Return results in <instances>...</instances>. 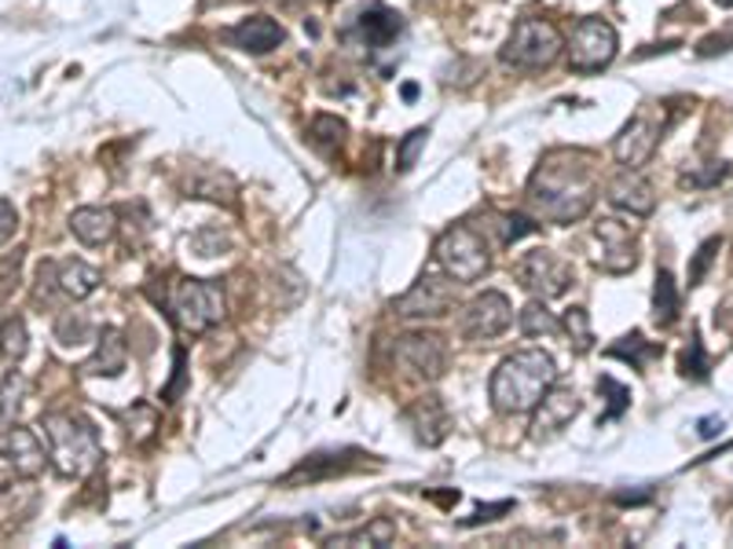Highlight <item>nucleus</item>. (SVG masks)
<instances>
[{"label": "nucleus", "instance_id": "obj_1", "mask_svg": "<svg viewBox=\"0 0 733 549\" xmlns=\"http://www.w3.org/2000/svg\"><path fill=\"white\" fill-rule=\"evenodd\" d=\"M598 202L595 155L573 147L546 150L528 180V205L551 224H576Z\"/></svg>", "mask_w": 733, "mask_h": 549}, {"label": "nucleus", "instance_id": "obj_2", "mask_svg": "<svg viewBox=\"0 0 733 549\" xmlns=\"http://www.w3.org/2000/svg\"><path fill=\"white\" fill-rule=\"evenodd\" d=\"M554 381H557L554 356L543 352V348H525V352L506 356L495 367L488 392H492V407L499 414L514 418V414H532L543 395L551 392Z\"/></svg>", "mask_w": 733, "mask_h": 549}, {"label": "nucleus", "instance_id": "obj_3", "mask_svg": "<svg viewBox=\"0 0 733 549\" xmlns=\"http://www.w3.org/2000/svg\"><path fill=\"white\" fill-rule=\"evenodd\" d=\"M44 436H49V462L55 473L81 481L100 465V436L88 418L81 414H49L44 418Z\"/></svg>", "mask_w": 733, "mask_h": 549}, {"label": "nucleus", "instance_id": "obj_4", "mask_svg": "<svg viewBox=\"0 0 733 549\" xmlns=\"http://www.w3.org/2000/svg\"><path fill=\"white\" fill-rule=\"evenodd\" d=\"M224 312H228L224 286L213 283V278H180V283L172 286L169 315L184 334H195V337L209 334L213 326L224 323Z\"/></svg>", "mask_w": 733, "mask_h": 549}, {"label": "nucleus", "instance_id": "obj_5", "mask_svg": "<svg viewBox=\"0 0 733 549\" xmlns=\"http://www.w3.org/2000/svg\"><path fill=\"white\" fill-rule=\"evenodd\" d=\"M562 52L565 38L551 19H521L499 49V63L506 70H546Z\"/></svg>", "mask_w": 733, "mask_h": 549}, {"label": "nucleus", "instance_id": "obj_6", "mask_svg": "<svg viewBox=\"0 0 733 549\" xmlns=\"http://www.w3.org/2000/svg\"><path fill=\"white\" fill-rule=\"evenodd\" d=\"M433 256L437 267L455 283H477V278L488 275L492 267V253H488V242L481 239V231H473L470 224H455L448 231H440V239L433 242Z\"/></svg>", "mask_w": 733, "mask_h": 549}, {"label": "nucleus", "instance_id": "obj_7", "mask_svg": "<svg viewBox=\"0 0 733 549\" xmlns=\"http://www.w3.org/2000/svg\"><path fill=\"white\" fill-rule=\"evenodd\" d=\"M565 52L573 74H601L616 60V52H620V38H616V30L605 19L590 15L576 22L573 38L565 41Z\"/></svg>", "mask_w": 733, "mask_h": 549}, {"label": "nucleus", "instance_id": "obj_8", "mask_svg": "<svg viewBox=\"0 0 733 549\" xmlns=\"http://www.w3.org/2000/svg\"><path fill=\"white\" fill-rule=\"evenodd\" d=\"M664 133H668L664 110H660L657 103H646V107L620 128V136L612 139L616 161H620L624 169H642L646 161L657 155V147H660V139H664Z\"/></svg>", "mask_w": 733, "mask_h": 549}, {"label": "nucleus", "instance_id": "obj_9", "mask_svg": "<svg viewBox=\"0 0 733 549\" xmlns=\"http://www.w3.org/2000/svg\"><path fill=\"white\" fill-rule=\"evenodd\" d=\"M517 278L528 294H535L540 300H554L568 294V286L576 283V272H573V264H568L565 256H557L554 250H532L521 256Z\"/></svg>", "mask_w": 733, "mask_h": 549}, {"label": "nucleus", "instance_id": "obj_10", "mask_svg": "<svg viewBox=\"0 0 733 549\" xmlns=\"http://www.w3.org/2000/svg\"><path fill=\"white\" fill-rule=\"evenodd\" d=\"M455 286H459L455 278L426 272V275H418V283L407 289L404 297L392 300V312H397L400 319H440V315H448L455 308Z\"/></svg>", "mask_w": 733, "mask_h": 549}, {"label": "nucleus", "instance_id": "obj_11", "mask_svg": "<svg viewBox=\"0 0 733 549\" xmlns=\"http://www.w3.org/2000/svg\"><path fill=\"white\" fill-rule=\"evenodd\" d=\"M595 242H598V253H595V264L601 267L605 275H627L638 267V239L635 231L620 224V220L605 217L595 224Z\"/></svg>", "mask_w": 733, "mask_h": 549}, {"label": "nucleus", "instance_id": "obj_12", "mask_svg": "<svg viewBox=\"0 0 733 549\" xmlns=\"http://www.w3.org/2000/svg\"><path fill=\"white\" fill-rule=\"evenodd\" d=\"M510 323H514V305H510V297L499 294V289L477 294L467 305V312H462V334H467L470 341H492Z\"/></svg>", "mask_w": 733, "mask_h": 549}, {"label": "nucleus", "instance_id": "obj_13", "mask_svg": "<svg viewBox=\"0 0 733 549\" xmlns=\"http://www.w3.org/2000/svg\"><path fill=\"white\" fill-rule=\"evenodd\" d=\"M397 359L422 381H440L448 370V345L440 334H404L397 341Z\"/></svg>", "mask_w": 733, "mask_h": 549}, {"label": "nucleus", "instance_id": "obj_14", "mask_svg": "<svg viewBox=\"0 0 733 549\" xmlns=\"http://www.w3.org/2000/svg\"><path fill=\"white\" fill-rule=\"evenodd\" d=\"M404 425L422 447H440L451 436V411L437 392L418 395V400L404 411Z\"/></svg>", "mask_w": 733, "mask_h": 549}, {"label": "nucleus", "instance_id": "obj_15", "mask_svg": "<svg viewBox=\"0 0 733 549\" xmlns=\"http://www.w3.org/2000/svg\"><path fill=\"white\" fill-rule=\"evenodd\" d=\"M584 411V403H579V395L573 389H565V384H551V392L543 395L540 407H535V418H532V436L535 440H551L557 432H565L573 425V418Z\"/></svg>", "mask_w": 733, "mask_h": 549}, {"label": "nucleus", "instance_id": "obj_16", "mask_svg": "<svg viewBox=\"0 0 733 549\" xmlns=\"http://www.w3.org/2000/svg\"><path fill=\"white\" fill-rule=\"evenodd\" d=\"M0 458L19 476H38L44 469V462H49V454H44V447L30 429L11 425V429H0Z\"/></svg>", "mask_w": 733, "mask_h": 549}, {"label": "nucleus", "instance_id": "obj_17", "mask_svg": "<svg viewBox=\"0 0 733 549\" xmlns=\"http://www.w3.org/2000/svg\"><path fill=\"white\" fill-rule=\"evenodd\" d=\"M228 41L235 44L239 52H250V55H268L272 49L286 41V30L279 27L272 15H250L242 19L239 27L228 30Z\"/></svg>", "mask_w": 733, "mask_h": 549}, {"label": "nucleus", "instance_id": "obj_18", "mask_svg": "<svg viewBox=\"0 0 733 549\" xmlns=\"http://www.w3.org/2000/svg\"><path fill=\"white\" fill-rule=\"evenodd\" d=\"M125 363H129V345H125V334L107 326V330L96 337V352L85 359V367L81 370H85L88 378H118V373L125 370Z\"/></svg>", "mask_w": 733, "mask_h": 549}, {"label": "nucleus", "instance_id": "obj_19", "mask_svg": "<svg viewBox=\"0 0 733 549\" xmlns=\"http://www.w3.org/2000/svg\"><path fill=\"white\" fill-rule=\"evenodd\" d=\"M356 33L364 38L367 49H389V44L404 33V19L386 4H370V8L359 11Z\"/></svg>", "mask_w": 733, "mask_h": 549}, {"label": "nucleus", "instance_id": "obj_20", "mask_svg": "<svg viewBox=\"0 0 733 549\" xmlns=\"http://www.w3.org/2000/svg\"><path fill=\"white\" fill-rule=\"evenodd\" d=\"M609 202L631 217H649L657 209V194H653V183L635 177V169H627L624 177H616L609 183Z\"/></svg>", "mask_w": 733, "mask_h": 549}, {"label": "nucleus", "instance_id": "obj_21", "mask_svg": "<svg viewBox=\"0 0 733 549\" xmlns=\"http://www.w3.org/2000/svg\"><path fill=\"white\" fill-rule=\"evenodd\" d=\"M70 231L85 245H107L114 239V231H118V213L103 205H81L70 213Z\"/></svg>", "mask_w": 733, "mask_h": 549}, {"label": "nucleus", "instance_id": "obj_22", "mask_svg": "<svg viewBox=\"0 0 733 549\" xmlns=\"http://www.w3.org/2000/svg\"><path fill=\"white\" fill-rule=\"evenodd\" d=\"M353 458H359L356 451H342V454H312L301 465H294L279 487H301V484H316L323 476H334V473H348L353 469Z\"/></svg>", "mask_w": 733, "mask_h": 549}, {"label": "nucleus", "instance_id": "obj_23", "mask_svg": "<svg viewBox=\"0 0 733 549\" xmlns=\"http://www.w3.org/2000/svg\"><path fill=\"white\" fill-rule=\"evenodd\" d=\"M100 283H103L100 267H92V264H85V261H63V264H55V289H60V294H66L70 300L92 297V294L100 289Z\"/></svg>", "mask_w": 733, "mask_h": 549}, {"label": "nucleus", "instance_id": "obj_24", "mask_svg": "<svg viewBox=\"0 0 733 549\" xmlns=\"http://www.w3.org/2000/svg\"><path fill=\"white\" fill-rule=\"evenodd\" d=\"M664 348L660 345H653V341H646L642 334H627V337H620L612 348H605V356H612V359H624V363H631L635 370H646L649 367V359H657Z\"/></svg>", "mask_w": 733, "mask_h": 549}, {"label": "nucleus", "instance_id": "obj_25", "mask_svg": "<svg viewBox=\"0 0 733 549\" xmlns=\"http://www.w3.org/2000/svg\"><path fill=\"white\" fill-rule=\"evenodd\" d=\"M679 286H674V278L668 267H660L657 272V286H653V319L660 326H671L674 319H679Z\"/></svg>", "mask_w": 733, "mask_h": 549}, {"label": "nucleus", "instance_id": "obj_26", "mask_svg": "<svg viewBox=\"0 0 733 549\" xmlns=\"http://www.w3.org/2000/svg\"><path fill=\"white\" fill-rule=\"evenodd\" d=\"M562 330L568 334V345H573L576 356H587L595 348V330H590V315L587 308H568L562 319Z\"/></svg>", "mask_w": 733, "mask_h": 549}, {"label": "nucleus", "instance_id": "obj_27", "mask_svg": "<svg viewBox=\"0 0 733 549\" xmlns=\"http://www.w3.org/2000/svg\"><path fill=\"white\" fill-rule=\"evenodd\" d=\"M517 323H521V334H528V337H554L557 330H562V323H557L554 315L546 312V305H543L540 297L528 300V305L521 308Z\"/></svg>", "mask_w": 733, "mask_h": 549}, {"label": "nucleus", "instance_id": "obj_28", "mask_svg": "<svg viewBox=\"0 0 733 549\" xmlns=\"http://www.w3.org/2000/svg\"><path fill=\"white\" fill-rule=\"evenodd\" d=\"M392 535H397V524L375 520V524H367V528H356L348 535H334L331 546H389Z\"/></svg>", "mask_w": 733, "mask_h": 549}, {"label": "nucleus", "instance_id": "obj_29", "mask_svg": "<svg viewBox=\"0 0 733 549\" xmlns=\"http://www.w3.org/2000/svg\"><path fill=\"white\" fill-rule=\"evenodd\" d=\"M308 136H312V144H320L323 150H337L345 144L348 125L342 118H334V114H320V118H312Z\"/></svg>", "mask_w": 733, "mask_h": 549}, {"label": "nucleus", "instance_id": "obj_30", "mask_svg": "<svg viewBox=\"0 0 733 549\" xmlns=\"http://www.w3.org/2000/svg\"><path fill=\"white\" fill-rule=\"evenodd\" d=\"M22 395H27V378L19 370H8L4 381H0V418L11 422L15 411L22 407Z\"/></svg>", "mask_w": 733, "mask_h": 549}, {"label": "nucleus", "instance_id": "obj_31", "mask_svg": "<svg viewBox=\"0 0 733 549\" xmlns=\"http://www.w3.org/2000/svg\"><path fill=\"white\" fill-rule=\"evenodd\" d=\"M27 348H30V341H27V323L19 319H8L4 323V330H0V352H4L11 363H19L22 356H27Z\"/></svg>", "mask_w": 733, "mask_h": 549}, {"label": "nucleus", "instance_id": "obj_32", "mask_svg": "<svg viewBox=\"0 0 733 549\" xmlns=\"http://www.w3.org/2000/svg\"><path fill=\"white\" fill-rule=\"evenodd\" d=\"M426 139H429V128H411V133L400 139V147H397V172H411L415 169L418 155L426 150Z\"/></svg>", "mask_w": 733, "mask_h": 549}, {"label": "nucleus", "instance_id": "obj_33", "mask_svg": "<svg viewBox=\"0 0 733 549\" xmlns=\"http://www.w3.org/2000/svg\"><path fill=\"white\" fill-rule=\"evenodd\" d=\"M598 392L609 395V411L601 414V422H612V418H620L627 407H631V389H624L620 381L612 378H598Z\"/></svg>", "mask_w": 733, "mask_h": 549}, {"label": "nucleus", "instance_id": "obj_34", "mask_svg": "<svg viewBox=\"0 0 733 549\" xmlns=\"http://www.w3.org/2000/svg\"><path fill=\"white\" fill-rule=\"evenodd\" d=\"M88 319L81 312H66L60 323H55V337H60V345H81L88 337Z\"/></svg>", "mask_w": 733, "mask_h": 549}, {"label": "nucleus", "instance_id": "obj_35", "mask_svg": "<svg viewBox=\"0 0 733 549\" xmlns=\"http://www.w3.org/2000/svg\"><path fill=\"white\" fill-rule=\"evenodd\" d=\"M540 224H532V217L525 213H503L499 217V239H503V245H514L517 239L532 235V231Z\"/></svg>", "mask_w": 733, "mask_h": 549}, {"label": "nucleus", "instance_id": "obj_36", "mask_svg": "<svg viewBox=\"0 0 733 549\" xmlns=\"http://www.w3.org/2000/svg\"><path fill=\"white\" fill-rule=\"evenodd\" d=\"M682 373L685 378H693V381H704L708 378V356H704V345H701V337H690V348L682 352Z\"/></svg>", "mask_w": 733, "mask_h": 549}, {"label": "nucleus", "instance_id": "obj_37", "mask_svg": "<svg viewBox=\"0 0 733 549\" xmlns=\"http://www.w3.org/2000/svg\"><path fill=\"white\" fill-rule=\"evenodd\" d=\"M220 187H231V180H228V177H220V172H209L206 180H195V183H191V194H195V198H209V202L235 205V198H231V194H220Z\"/></svg>", "mask_w": 733, "mask_h": 549}, {"label": "nucleus", "instance_id": "obj_38", "mask_svg": "<svg viewBox=\"0 0 733 549\" xmlns=\"http://www.w3.org/2000/svg\"><path fill=\"white\" fill-rule=\"evenodd\" d=\"M723 245V239H708L701 250H697V256H693V264H690V286H697L704 278V272H708V264L715 261V250Z\"/></svg>", "mask_w": 733, "mask_h": 549}, {"label": "nucleus", "instance_id": "obj_39", "mask_svg": "<svg viewBox=\"0 0 733 549\" xmlns=\"http://www.w3.org/2000/svg\"><path fill=\"white\" fill-rule=\"evenodd\" d=\"M510 509H514V502H510V498H506V502H495V506H477L473 517L462 520V528H477V524L499 520V517H503V513H510Z\"/></svg>", "mask_w": 733, "mask_h": 549}, {"label": "nucleus", "instance_id": "obj_40", "mask_svg": "<svg viewBox=\"0 0 733 549\" xmlns=\"http://www.w3.org/2000/svg\"><path fill=\"white\" fill-rule=\"evenodd\" d=\"M730 49H733V22L723 33H712V38L701 41V55H719V52H730Z\"/></svg>", "mask_w": 733, "mask_h": 549}, {"label": "nucleus", "instance_id": "obj_41", "mask_svg": "<svg viewBox=\"0 0 733 549\" xmlns=\"http://www.w3.org/2000/svg\"><path fill=\"white\" fill-rule=\"evenodd\" d=\"M15 228H19L15 205H11L8 198H0V242H8L11 235H15Z\"/></svg>", "mask_w": 733, "mask_h": 549}, {"label": "nucleus", "instance_id": "obj_42", "mask_svg": "<svg viewBox=\"0 0 733 549\" xmlns=\"http://www.w3.org/2000/svg\"><path fill=\"white\" fill-rule=\"evenodd\" d=\"M180 384H184V352H180V348H177V373H172V384H169V389L161 392V400H166V403H172V400H177Z\"/></svg>", "mask_w": 733, "mask_h": 549}, {"label": "nucleus", "instance_id": "obj_43", "mask_svg": "<svg viewBox=\"0 0 733 549\" xmlns=\"http://www.w3.org/2000/svg\"><path fill=\"white\" fill-rule=\"evenodd\" d=\"M719 432H723V418H704V422H701V436L712 440V436H719Z\"/></svg>", "mask_w": 733, "mask_h": 549}, {"label": "nucleus", "instance_id": "obj_44", "mask_svg": "<svg viewBox=\"0 0 733 549\" xmlns=\"http://www.w3.org/2000/svg\"><path fill=\"white\" fill-rule=\"evenodd\" d=\"M719 8H733V0H715Z\"/></svg>", "mask_w": 733, "mask_h": 549}]
</instances>
